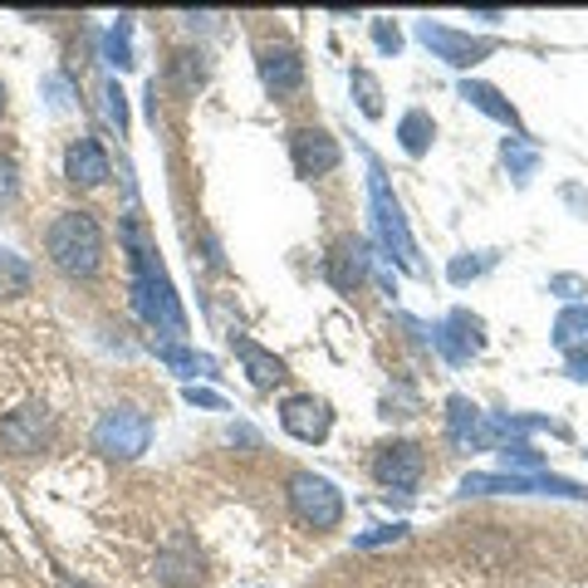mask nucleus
<instances>
[{"label": "nucleus", "mask_w": 588, "mask_h": 588, "mask_svg": "<svg viewBox=\"0 0 588 588\" xmlns=\"http://www.w3.org/2000/svg\"><path fill=\"white\" fill-rule=\"evenodd\" d=\"M123 246H128V265H133V304H138L143 324L157 333H172V339H182L186 333V314L182 304H177L172 294V280H167L162 260H157V250L147 246V230L138 216L123 220Z\"/></svg>", "instance_id": "f257e3e1"}, {"label": "nucleus", "mask_w": 588, "mask_h": 588, "mask_svg": "<svg viewBox=\"0 0 588 588\" xmlns=\"http://www.w3.org/2000/svg\"><path fill=\"white\" fill-rule=\"evenodd\" d=\"M45 246L55 270H65L69 280H93L103 265V226L89 212H59L45 230Z\"/></svg>", "instance_id": "f03ea898"}, {"label": "nucleus", "mask_w": 588, "mask_h": 588, "mask_svg": "<svg viewBox=\"0 0 588 588\" xmlns=\"http://www.w3.org/2000/svg\"><path fill=\"white\" fill-rule=\"evenodd\" d=\"M290 510L299 514L309 530H339L343 524V496L329 476L314 471H294L290 476Z\"/></svg>", "instance_id": "7ed1b4c3"}, {"label": "nucleus", "mask_w": 588, "mask_h": 588, "mask_svg": "<svg viewBox=\"0 0 588 588\" xmlns=\"http://www.w3.org/2000/svg\"><path fill=\"white\" fill-rule=\"evenodd\" d=\"M152 446V422L138 407H109V412L93 422V451L103 456H118V461H133Z\"/></svg>", "instance_id": "20e7f679"}, {"label": "nucleus", "mask_w": 588, "mask_h": 588, "mask_svg": "<svg viewBox=\"0 0 588 588\" xmlns=\"http://www.w3.org/2000/svg\"><path fill=\"white\" fill-rule=\"evenodd\" d=\"M368 196H373V220H377V236H383V250H393L397 265L403 270H422L417 265V246L412 236H407V220H403V206H397V196L387 192V177L377 162H368Z\"/></svg>", "instance_id": "39448f33"}, {"label": "nucleus", "mask_w": 588, "mask_h": 588, "mask_svg": "<svg viewBox=\"0 0 588 588\" xmlns=\"http://www.w3.org/2000/svg\"><path fill=\"white\" fill-rule=\"evenodd\" d=\"M373 476H377V486L403 490L407 496V490H417L427 476V451L417 446V441H387L373 456Z\"/></svg>", "instance_id": "423d86ee"}, {"label": "nucleus", "mask_w": 588, "mask_h": 588, "mask_svg": "<svg viewBox=\"0 0 588 588\" xmlns=\"http://www.w3.org/2000/svg\"><path fill=\"white\" fill-rule=\"evenodd\" d=\"M417 39H422L427 49H432L437 59H446L451 69H466V65H480V59L490 55V39H471V35H456V30L446 25H432V20H417Z\"/></svg>", "instance_id": "0eeeda50"}, {"label": "nucleus", "mask_w": 588, "mask_h": 588, "mask_svg": "<svg viewBox=\"0 0 588 588\" xmlns=\"http://www.w3.org/2000/svg\"><path fill=\"white\" fill-rule=\"evenodd\" d=\"M280 427H285L294 441H324L329 427H333V412H329L324 397L294 393V397H285V407H280Z\"/></svg>", "instance_id": "6e6552de"}, {"label": "nucleus", "mask_w": 588, "mask_h": 588, "mask_svg": "<svg viewBox=\"0 0 588 588\" xmlns=\"http://www.w3.org/2000/svg\"><path fill=\"white\" fill-rule=\"evenodd\" d=\"M290 157H294V172L299 177H324V172L339 167L343 152L324 128H294L290 133Z\"/></svg>", "instance_id": "1a4fd4ad"}, {"label": "nucleus", "mask_w": 588, "mask_h": 588, "mask_svg": "<svg viewBox=\"0 0 588 588\" xmlns=\"http://www.w3.org/2000/svg\"><path fill=\"white\" fill-rule=\"evenodd\" d=\"M256 69H260V83H265L270 99H290L304 83V59H299V49H290V45H265Z\"/></svg>", "instance_id": "9d476101"}, {"label": "nucleus", "mask_w": 588, "mask_h": 588, "mask_svg": "<svg viewBox=\"0 0 588 588\" xmlns=\"http://www.w3.org/2000/svg\"><path fill=\"white\" fill-rule=\"evenodd\" d=\"M486 490H559V496H588L574 480H554V476H466L461 496H486Z\"/></svg>", "instance_id": "9b49d317"}, {"label": "nucleus", "mask_w": 588, "mask_h": 588, "mask_svg": "<svg viewBox=\"0 0 588 588\" xmlns=\"http://www.w3.org/2000/svg\"><path fill=\"white\" fill-rule=\"evenodd\" d=\"M65 177H69L74 186H103L113 177L109 152H103L93 138H74L69 143V157H65Z\"/></svg>", "instance_id": "f8f14e48"}, {"label": "nucleus", "mask_w": 588, "mask_h": 588, "mask_svg": "<svg viewBox=\"0 0 588 588\" xmlns=\"http://www.w3.org/2000/svg\"><path fill=\"white\" fill-rule=\"evenodd\" d=\"M324 275H329V285L339 294H353L363 285V275H368V246H363V240H343V246H333Z\"/></svg>", "instance_id": "ddd939ff"}, {"label": "nucleus", "mask_w": 588, "mask_h": 588, "mask_svg": "<svg viewBox=\"0 0 588 588\" xmlns=\"http://www.w3.org/2000/svg\"><path fill=\"white\" fill-rule=\"evenodd\" d=\"M230 343H236V359L246 363V373H250V383L256 387H275V383H285L290 377L285 359H275L270 349H260L256 339H230Z\"/></svg>", "instance_id": "4468645a"}, {"label": "nucleus", "mask_w": 588, "mask_h": 588, "mask_svg": "<svg viewBox=\"0 0 588 588\" xmlns=\"http://www.w3.org/2000/svg\"><path fill=\"white\" fill-rule=\"evenodd\" d=\"M0 437H5V446H15V451H39L49 441V412L45 407H25V412H15L5 427H0Z\"/></svg>", "instance_id": "2eb2a0df"}, {"label": "nucleus", "mask_w": 588, "mask_h": 588, "mask_svg": "<svg viewBox=\"0 0 588 588\" xmlns=\"http://www.w3.org/2000/svg\"><path fill=\"white\" fill-rule=\"evenodd\" d=\"M456 99H466L471 109H480L486 118H496V123H506V128L520 133V113H514L510 103L500 99V89H490V83H480V79H461V83H456Z\"/></svg>", "instance_id": "dca6fc26"}, {"label": "nucleus", "mask_w": 588, "mask_h": 588, "mask_svg": "<svg viewBox=\"0 0 588 588\" xmlns=\"http://www.w3.org/2000/svg\"><path fill=\"white\" fill-rule=\"evenodd\" d=\"M432 138H437L432 113H427V109L403 113V123H397V143H403V152H407V157H422L427 147H432Z\"/></svg>", "instance_id": "f3484780"}, {"label": "nucleus", "mask_w": 588, "mask_h": 588, "mask_svg": "<svg viewBox=\"0 0 588 588\" xmlns=\"http://www.w3.org/2000/svg\"><path fill=\"white\" fill-rule=\"evenodd\" d=\"M157 359H162L167 368H177L182 377H212L216 373V363L206 359V353H192V349H182V343H162Z\"/></svg>", "instance_id": "a211bd4d"}, {"label": "nucleus", "mask_w": 588, "mask_h": 588, "mask_svg": "<svg viewBox=\"0 0 588 588\" xmlns=\"http://www.w3.org/2000/svg\"><path fill=\"white\" fill-rule=\"evenodd\" d=\"M554 343L564 353H574L579 343H588V309H564L559 324H554Z\"/></svg>", "instance_id": "6ab92c4d"}, {"label": "nucleus", "mask_w": 588, "mask_h": 588, "mask_svg": "<svg viewBox=\"0 0 588 588\" xmlns=\"http://www.w3.org/2000/svg\"><path fill=\"white\" fill-rule=\"evenodd\" d=\"M506 167H510L514 182H530L534 167H540V152H534V147L524 143V133H520V138H510V143H506Z\"/></svg>", "instance_id": "aec40b11"}, {"label": "nucleus", "mask_w": 588, "mask_h": 588, "mask_svg": "<svg viewBox=\"0 0 588 588\" xmlns=\"http://www.w3.org/2000/svg\"><path fill=\"white\" fill-rule=\"evenodd\" d=\"M30 290V265L10 250H0V294H25Z\"/></svg>", "instance_id": "412c9836"}, {"label": "nucleus", "mask_w": 588, "mask_h": 588, "mask_svg": "<svg viewBox=\"0 0 588 588\" xmlns=\"http://www.w3.org/2000/svg\"><path fill=\"white\" fill-rule=\"evenodd\" d=\"M353 93H359V109L368 118H383V89H377V79L368 69H353Z\"/></svg>", "instance_id": "4be33fe9"}, {"label": "nucleus", "mask_w": 588, "mask_h": 588, "mask_svg": "<svg viewBox=\"0 0 588 588\" xmlns=\"http://www.w3.org/2000/svg\"><path fill=\"white\" fill-rule=\"evenodd\" d=\"M172 74H177V89H182V93H192L196 83L206 79V65H202V55H192V49H182V55H172Z\"/></svg>", "instance_id": "5701e85b"}, {"label": "nucleus", "mask_w": 588, "mask_h": 588, "mask_svg": "<svg viewBox=\"0 0 588 588\" xmlns=\"http://www.w3.org/2000/svg\"><path fill=\"white\" fill-rule=\"evenodd\" d=\"M162 579L167 584H192L196 579V559L192 554H162Z\"/></svg>", "instance_id": "b1692460"}, {"label": "nucleus", "mask_w": 588, "mask_h": 588, "mask_svg": "<svg viewBox=\"0 0 588 588\" xmlns=\"http://www.w3.org/2000/svg\"><path fill=\"white\" fill-rule=\"evenodd\" d=\"M128 30H133V25H128V15H123L118 25L109 30V55H113V65H118V69H128V65H133V49H128Z\"/></svg>", "instance_id": "393cba45"}, {"label": "nucleus", "mask_w": 588, "mask_h": 588, "mask_svg": "<svg viewBox=\"0 0 588 588\" xmlns=\"http://www.w3.org/2000/svg\"><path fill=\"white\" fill-rule=\"evenodd\" d=\"M407 524H377L368 534H353V550H373V544H387V540H403Z\"/></svg>", "instance_id": "a878e982"}, {"label": "nucleus", "mask_w": 588, "mask_h": 588, "mask_svg": "<svg viewBox=\"0 0 588 588\" xmlns=\"http://www.w3.org/2000/svg\"><path fill=\"white\" fill-rule=\"evenodd\" d=\"M486 265H490V256H480V260H466V256L451 260V285H466V280H476Z\"/></svg>", "instance_id": "bb28decb"}, {"label": "nucleus", "mask_w": 588, "mask_h": 588, "mask_svg": "<svg viewBox=\"0 0 588 588\" xmlns=\"http://www.w3.org/2000/svg\"><path fill=\"white\" fill-rule=\"evenodd\" d=\"M103 99H109V118L118 123V133L128 128V99H123V89L118 83H109V89H103Z\"/></svg>", "instance_id": "cd10ccee"}, {"label": "nucleus", "mask_w": 588, "mask_h": 588, "mask_svg": "<svg viewBox=\"0 0 588 588\" xmlns=\"http://www.w3.org/2000/svg\"><path fill=\"white\" fill-rule=\"evenodd\" d=\"M373 45L383 49V55H397V49H403V35H397L387 20H373Z\"/></svg>", "instance_id": "c85d7f7f"}, {"label": "nucleus", "mask_w": 588, "mask_h": 588, "mask_svg": "<svg viewBox=\"0 0 588 588\" xmlns=\"http://www.w3.org/2000/svg\"><path fill=\"white\" fill-rule=\"evenodd\" d=\"M186 403H192V407H212V412H226V397L206 393V387H186Z\"/></svg>", "instance_id": "c756f323"}, {"label": "nucleus", "mask_w": 588, "mask_h": 588, "mask_svg": "<svg viewBox=\"0 0 588 588\" xmlns=\"http://www.w3.org/2000/svg\"><path fill=\"white\" fill-rule=\"evenodd\" d=\"M569 368H574V377H588V353H569Z\"/></svg>", "instance_id": "7c9ffc66"}, {"label": "nucleus", "mask_w": 588, "mask_h": 588, "mask_svg": "<svg viewBox=\"0 0 588 588\" xmlns=\"http://www.w3.org/2000/svg\"><path fill=\"white\" fill-rule=\"evenodd\" d=\"M15 192V182H10V162H0V196Z\"/></svg>", "instance_id": "2f4dec72"}, {"label": "nucleus", "mask_w": 588, "mask_h": 588, "mask_svg": "<svg viewBox=\"0 0 588 588\" xmlns=\"http://www.w3.org/2000/svg\"><path fill=\"white\" fill-rule=\"evenodd\" d=\"M0 113H5V83H0Z\"/></svg>", "instance_id": "473e14b6"}]
</instances>
